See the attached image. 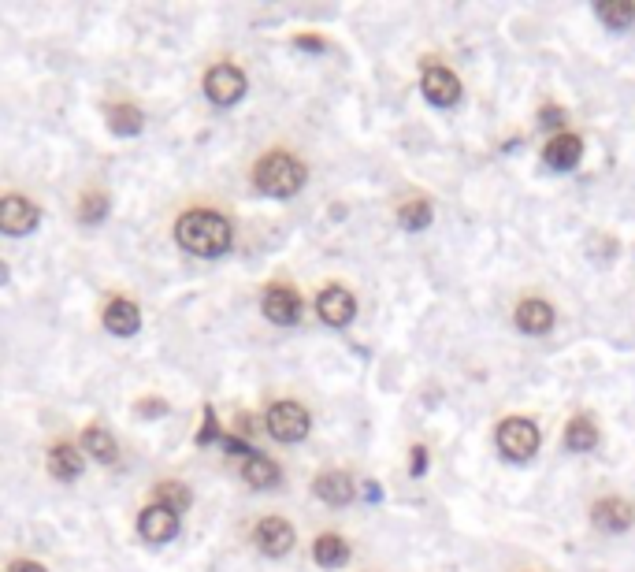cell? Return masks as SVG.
Returning a JSON list of instances; mask_svg holds the SVG:
<instances>
[{
    "mask_svg": "<svg viewBox=\"0 0 635 572\" xmlns=\"http://www.w3.org/2000/svg\"><path fill=\"white\" fill-rule=\"evenodd\" d=\"M598 19L613 30H624L635 23V4L632 0H606V4H598Z\"/></svg>",
    "mask_w": 635,
    "mask_h": 572,
    "instance_id": "obj_24",
    "label": "cell"
},
{
    "mask_svg": "<svg viewBox=\"0 0 635 572\" xmlns=\"http://www.w3.org/2000/svg\"><path fill=\"white\" fill-rule=\"evenodd\" d=\"M424 465H428V450H424V446H413V472L416 476L424 472Z\"/></svg>",
    "mask_w": 635,
    "mask_h": 572,
    "instance_id": "obj_28",
    "label": "cell"
},
{
    "mask_svg": "<svg viewBox=\"0 0 635 572\" xmlns=\"http://www.w3.org/2000/svg\"><path fill=\"white\" fill-rule=\"evenodd\" d=\"M498 450L513 457V461H528L539 450V428L532 420H524V416H509L498 428Z\"/></svg>",
    "mask_w": 635,
    "mask_h": 572,
    "instance_id": "obj_3",
    "label": "cell"
},
{
    "mask_svg": "<svg viewBox=\"0 0 635 572\" xmlns=\"http://www.w3.org/2000/svg\"><path fill=\"white\" fill-rule=\"evenodd\" d=\"M41 220V212L34 201H26V197H0V231L4 234H26L34 231Z\"/></svg>",
    "mask_w": 635,
    "mask_h": 572,
    "instance_id": "obj_7",
    "label": "cell"
},
{
    "mask_svg": "<svg viewBox=\"0 0 635 572\" xmlns=\"http://www.w3.org/2000/svg\"><path fill=\"white\" fill-rule=\"evenodd\" d=\"M4 279H8V264H4V260H0V283H4Z\"/></svg>",
    "mask_w": 635,
    "mask_h": 572,
    "instance_id": "obj_31",
    "label": "cell"
},
{
    "mask_svg": "<svg viewBox=\"0 0 635 572\" xmlns=\"http://www.w3.org/2000/svg\"><path fill=\"white\" fill-rule=\"evenodd\" d=\"M312 558H316V565H324V569H338V565H346V558H350V543L335 532H324L312 543Z\"/></svg>",
    "mask_w": 635,
    "mask_h": 572,
    "instance_id": "obj_17",
    "label": "cell"
},
{
    "mask_svg": "<svg viewBox=\"0 0 635 572\" xmlns=\"http://www.w3.org/2000/svg\"><path fill=\"white\" fill-rule=\"evenodd\" d=\"M205 93L212 104H234L246 93V75L234 64H216L205 75Z\"/></svg>",
    "mask_w": 635,
    "mask_h": 572,
    "instance_id": "obj_5",
    "label": "cell"
},
{
    "mask_svg": "<svg viewBox=\"0 0 635 572\" xmlns=\"http://www.w3.org/2000/svg\"><path fill=\"white\" fill-rule=\"evenodd\" d=\"M104 327L112 331V335H123V338H130L138 327H142V312H138V305L134 301H127V298H112L108 305H104Z\"/></svg>",
    "mask_w": 635,
    "mask_h": 572,
    "instance_id": "obj_13",
    "label": "cell"
},
{
    "mask_svg": "<svg viewBox=\"0 0 635 572\" xmlns=\"http://www.w3.org/2000/svg\"><path fill=\"white\" fill-rule=\"evenodd\" d=\"M420 90H424V97H428L431 104L450 108V104H457V97H461V82H457L454 71L431 64L428 71H424V78H420Z\"/></svg>",
    "mask_w": 635,
    "mask_h": 572,
    "instance_id": "obj_8",
    "label": "cell"
},
{
    "mask_svg": "<svg viewBox=\"0 0 635 572\" xmlns=\"http://www.w3.org/2000/svg\"><path fill=\"white\" fill-rule=\"evenodd\" d=\"M242 476H246L249 487H275V483L283 480V476H279V465H275V461H268V457H260V454L246 457Z\"/></svg>",
    "mask_w": 635,
    "mask_h": 572,
    "instance_id": "obj_19",
    "label": "cell"
},
{
    "mask_svg": "<svg viewBox=\"0 0 635 572\" xmlns=\"http://www.w3.org/2000/svg\"><path fill=\"white\" fill-rule=\"evenodd\" d=\"M312 491H316V498H324L327 506H350L353 502V480L346 472H320Z\"/></svg>",
    "mask_w": 635,
    "mask_h": 572,
    "instance_id": "obj_15",
    "label": "cell"
},
{
    "mask_svg": "<svg viewBox=\"0 0 635 572\" xmlns=\"http://www.w3.org/2000/svg\"><path fill=\"white\" fill-rule=\"evenodd\" d=\"M298 45L301 49H324V41L320 38H298Z\"/></svg>",
    "mask_w": 635,
    "mask_h": 572,
    "instance_id": "obj_30",
    "label": "cell"
},
{
    "mask_svg": "<svg viewBox=\"0 0 635 572\" xmlns=\"http://www.w3.org/2000/svg\"><path fill=\"white\" fill-rule=\"evenodd\" d=\"M253 543H257L260 554L283 558V554H290V546H294V528H290V520L283 517H264L257 528H253Z\"/></svg>",
    "mask_w": 635,
    "mask_h": 572,
    "instance_id": "obj_6",
    "label": "cell"
},
{
    "mask_svg": "<svg viewBox=\"0 0 635 572\" xmlns=\"http://www.w3.org/2000/svg\"><path fill=\"white\" fill-rule=\"evenodd\" d=\"M175 238L186 253H197V257H220L231 249V223L223 220L220 212H205V208H194V212H182L179 223H175Z\"/></svg>",
    "mask_w": 635,
    "mask_h": 572,
    "instance_id": "obj_1",
    "label": "cell"
},
{
    "mask_svg": "<svg viewBox=\"0 0 635 572\" xmlns=\"http://www.w3.org/2000/svg\"><path fill=\"white\" fill-rule=\"evenodd\" d=\"M145 123L142 108H134V104H116V108H108V127L116 130V134H138Z\"/></svg>",
    "mask_w": 635,
    "mask_h": 572,
    "instance_id": "obj_23",
    "label": "cell"
},
{
    "mask_svg": "<svg viewBox=\"0 0 635 572\" xmlns=\"http://www.w3.org/2000/svg\"><path fill=\"white\" fill-rule=\"evenodd\" d=\"M82 446H86V454L90 457H97L101 465H112L119 457V446H116V439L108 435L104 428H90L86 435H82Z\"/></svg>",
    "mask_w": 635,
    "mask_h": 572,
    "instance_id": "obj_21",
    "label": "cell"
},
{
    "mask_svg": "<svg viewBox=\"0 0 635 572\" xmlns=\"http://www.w3.org/2000/svg\"><path fill=\"white\" fill-rule=\"evenodd\" d=\"M156 506H164V509H171V513H182V509H190V487L186 483H179V480H164V483H156Z\"/></svg>",
    "mask_w": 635,
    "mask_h": 572,
    "instance_id": "obj_22",
    "label": "cell"
},
{
    "mask_svg": "<svg viewBox=\"0 0 635 572\" xmlns=\"http://www.w3.org/2000/svg\"><path fill=\"white\" fill-rule=\"evenodd\" d=\"M398 223L405 231H424L431 223V205L428 201H409V205L398 208Z\"/></svg>",
    "mask_w": 635,
    "mask_h": 572,
    "instance_id": "obj_25",
    "label": "cell"
},
{
    "mask_svg": "<svg viewBox=\"0 0 635 572\" xmlns=\"http://www.w3.org/2000/svg\"><path fill=\"white\" fill-rule=\"evenodd\" d=\"M316 309H320V320L331 327H346L353 320V312H357V301H353L350 290H342V286H327L320 301H316Z\"/></svg>",
    "mask_w": 635,
    "mask_h": 572,
    "instance_id": "obj_11",
    "label": "cell"
},
{
    "mask_svg": "<svg viewBox=\"0 0 635 572\" xmlns=\"http://www.w3.org/2000/svg\"><path fill=\"white\" fill-rule=\"evenodd\" d=\"M598 442V428L587 420V416H572L569 428H565V446L576 450V454H587V450H595Z\"/></svg>",
    "mask_w": 635,
    "mask_h": 572,
    "instance_id": "obj_20",
    "label": "cell"
},
{
    "mask_svg": "<svg viewBox=\"0 0 635 572\" xmlns=\"http://www.w3.org/2000/svg\"><path fill=\"white\" fill-rule=\"evenodd\" d=\"M546 164L554 171H572L584 156V142L576 134H558L554 142H546Z\"/></svg>",
    "mask_w": 635,
    "mask_h": 572,
    "instance_id": "obj_14",
    "label": "cell"
},
{
    "mask_svg": "<svg viewBox=\"0 0 635 572\" xmlns=\"http://www.w3.org/2000/svg\"><path fill=\"white\" fill-rule=\"evenodd\" d=\"M82 454H78L71 442H60V446H52L49 450V472H52V480H75L78 472H82Z\"/></svg>",
    "mask_w": 635,
    "mask_h": 572,
    "instance_id": "obj_18",
    "label": "cell"
},
{
    "mask_svg": "<svg viewBox=\"0 0 635 572\" xmlns=\"http://www.w3.org/2000/svg\"><path fill=\"white\" fill-rule=\"evenodd\" d=\"M309 428H312V420L298 402H279L268 409V431H272L279 442H301L309 435Z\"/></svg>",
    "mask_w": 635,
    "mask_h": 572,
    "instance_id": "obj_4",
    "label": "cell"
},
{
    "mask_svg": "<svg viewBox=\"0 0 635 572\" xmlns=\"http://www.w3.org/2000/svg\"><path fill=\"white\" fill-rule=\"evenodd\" d=\"M104 212H108V194H104V190H90V194H82V201H78V220L101 223Z\"/></svg>",
    "mask_w": 635,
    "mask_h": 572,
    "instance_id": "obj_26",
    "label": "cell"
},
{
    "mask_svg": "<svg viewBox=\"0 0 635 572\" xmlns=\"http://www.w3.org/2000/svg\"><path fill=\"white\" fill-rule=\"evenodd\" d=\"M4 572H49L45 565H38V561H12Z\"/></svg>",
    "mask_w": 635,
    "mask_h": 572,
    "instance_id": "obj_27",
    "label": "cell"
},
{
    "mask_svg": "<svg viewBox=\"0 0 635 572\" xmlns=\"http://www.w3.org/2000/svg\"><path fill=\"white\" fill-rule=\"evenodd\" d=\"M517 327L524 335H546L554 327V309L539 298H528L517 305Z\"/></svg>",
    "mask_w": 635,
    "mask_h": 572,
    "instance_id": "obj_16",
    "label": "cell"
},
{
    "mask_svg": "<svg viewBox=\"0 0 635 572\" xmlns=\"http://www.w3.org/2000/svg\"><path fill=\"white\" fill-rule=\"evenodd\" d=\"M138 535L149 539V543H168L179 535V513H171L164 506H145L142 517H138Z\"/></svg>",
    "mask_w": 635,
    "mask_h": 572,
    "instance_id": "obj_9",
    "label": "cell"
},
{
    "mask_svg": "<svg viewBox=\"0 0 635 572\" xmlns=\"http://www.w3.org/2000/svg\"><path fill=\"white\" fill-rule=\"evenodd\" d=\"M264 316L272 320V324H298L301 316V298L290 290V286H272L268 294H264Z\"/></svg>",
    "mask_w": 635,
    "mask_h": 572,
    "instance_id": "obj_12",
    "label": "cell"
},
{
    "mask_svg": "<svg viewBox=\"0 0 635 572\" xmlns=\"http://www.w3.org/2000/svg\"><path fill=\"white\" fill-rule=\"evenodd\" d=\"M305 164L294 160L290 153H268L257 160L253 168V182H257L260 194L268 197H294L305 186Z\"/></svg>",
    "mask_w": 635,
    "mask_h": 572,
    "instance_id": "obj_2",
    "label": "cell"
},
{
    "mask_svg": "<svg viewBox=\"0 0 635 572\" xmlns=\"http://www.w3.org/2000/svg\"><path fill=\"white\" fill-rule=\"evenodd\" d=\"M591 520H595V528H602V532H628L635 520V509L624 498H598L595 506H591Z\"/></svg>",
    "mask_w": 635,
    "mask_h": 572,
    "instance_id": "obj_10",
    "label": "cell"
},
{
    "mask_svg": "<svg viewBox=\"0 0 635 572\" xmlns=\"http://www.w3.org/2000/svg\"><path fill=\"white\" fill-rule=\"evenodd\" d=\"M543 123H550V127H561V112H558V108H546Z\"/></svg>",
    "mask_w": 635,
    "mask_h": 572,
    "instance_id": "obj_29",
    "label": "cell"
}]
</instances>
